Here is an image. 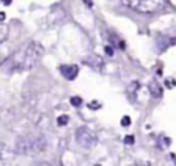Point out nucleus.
Listing matches in <instances>:
<instances>
[{"mask_svg":"<svg viewBox=\"0 0 176 166\" xmlns=\"http://www.w3.org/2000/svg\"><path fill=\"white\" fill-rule=\"evenodd\" d=\"M14 156V152L8 148L4 143H0V161H8Z\"/></svg>","mask_w":176,"mask_h":166,"instance_id":"8","label":"nucleus"},{"mask_svg":"<svg viewBox=\"0 0 176 166\" xmlns=\"http://www.w3.org/2000/svg\"><path fill=\"white\" fill-rule=\"evenodd\" d=\"M121 125L122 126H130L131 125V118L128 115H125V117H122L121 118Z\"/></svg>","mask_w":176,"mask_h":166,"instance_id":"13","label":"nucleus"},{"mask_svg":"<svg viewBox=\"0 0 176 166\" xmlns=\"http://www.w3.org/2000/svg\"><path fill=\"white\" fill-rule=\"evenodd\" d=\"M105 51H106V54H108V55H113V48H111L110 46H108V47H105Z\"/></svg>","mask_w":176,"mask_h":166,"instance_id":"15","label":"nucleus"},{"mask_svg":"<svg viewBox=\"0 0 176 166\" xmlns=\"http://www.w3.org/2000/svg\"><path fill=\"white\" fill-rule=\"evenodd\" d=\"M8 36V26L4 22H0V43H3Z\"/></svg>","mask_w":176,"mask_h":166,"instance_id":"9","label":"nucleus"},{"mask_svg":"<svg viewBox=\"0 0 176 166\" xmlns=\"http://www.w3.org/2000/svg\"><path fill=\"white\" fill-rule=\"evenodd\" d=\"M57 122H58L59 126H65V125H68V122H69V117L66 115V114L59 115V117H58V120H57Z\"/></svg>","mask_w":176,"mask_h":166,"instance_id":"11","label":"nucleus"},{"mask_svg":"<svg viewBox=\"0 0 176 166\" xmlns=\"http://www.w3.org/2000/svg\"><path fill=\"white\" fill-rule=\"evenodd\" d=\"M133 141H135V137H133V136H131V134H128V136H125V137H124V143H125V144H133Z\"/></svg>","mask_w":176,"mask_h":166,"instance_id":"14","label":"nucleus"},{"mask_svg":"<svg viewBox=\"0 0 176 166\" xmlns=\"http://www.w3.org/2000/svg\"><path fill=\"white\" fill-rule=\"evenodd\" d=\"M44 54V47L39 41H29L19 50H17L13 55L0 63L1 70L7 73L14 71H26L30 70L40 60Z\"/></svg>","mask_w":176,"mask_h":166,"instance_id":"1","label":"nucleus"},{"mask_svg":"<svg viewBox=\"0 0 176 166\" xmlns=\"http://www.w3.org/2000/svg\"><path fill=\"white\" fill-rule=\"evenodd\" d=\"M138 89H139V82H136V81H133L132 84L128 87V93L131 95V98H135V95H136V92H138Z\"/></svg>","mask_w":176,"mask_h":166,"instance_id":"10","label":"nucleus"},{"mask_svg":"<svg viewBox=\"0 0 176 166\" xmlns=\"http://www.w3.org/2000/svg\"><path fill=\"white\" fill-rule=\"evenodd\" d=\"M47 148L46 137L40 134H26L17 140L15 150L24 155H39Z\"/></svg>","mask_w":176,"mask_h":166,"instance_id":"2","label":"nucleus"},{"mask_svg":"<svg viewBox=\"0 0 176 166\" xmlns=\"http://www.w3.org/2000/svg\"><path fill=\"white\" fill-rule=\"evenodd\" d=\"M84 1V4H85V6H88V7H92V0H83Z\"/></svg>","mask_w":176,"mask_h":166,"instance_id":"16","label":"nucleus"},{"mask_svg":"<svg viewBox=\"0 0 176 166\" xmlns=\"http://www.w3.org/2000/svg\"><path fill=\"white\" fill-rule=\"evenodd\" d=\"M84 62H85L87 65H90L91 67H94L95 70H99V69H102V66H103V60H102L101 57H98V55L87 57L85 59H84Z\"/></svg>","mask_w":176,"mask_h":166,"instance_id":"6","label":"nucleus"},{"mask_svg":"<svg viewBox=\"0 0 176 166\" xmlns=\"http://www.w3.org/2000/svg\"><path fill=\"white\" fill-rule=\"evenodd\" d=\"M76 141L84 148H91L96 144L98 137L92 129L87 126H81L76 131Z\"/></svg>","mask_w":176,"mask_h":166,"instance_id":"4","label":"nucleus"},{"mask_svg":"<svg viewBox=\"0 0 176 166\" xmlns=\"http://www.w3.org/2000/svg\"><path fill=\"white\" fill-rule=\"evenodd\" d=\"M96 166H98V165H96Z\"/></svg>","mask_w":176,"mask_h":166,"instance_id":"22","label":"nucleus"},{"mask_svg":"<svg viewBox=\"0 0 176 166\" xmlns=\"http://www.w3.org/2000/svg\"><path fill=\"white\" fill-rule=\"evenodd\" d=\"M59 70H61V74L66 78V80H74L79 74V67L76 66V65H63V66L59 67Z\"/></svg>","mask_w":176,"mask_h":166,"instance_id":"5","label":"nucleus"},{"mask_svg":"<svg viewBox=\"0 0 176 166\" xmlns=\"http://www.w3.org/2000/svg\"><path fill=\"white\" fill-rule=\"evenodd\" d=\"M90 106H91V107H99V104H98V103H95V102H94V103H91Z\"/></svg>","mask_w":176,"mask_h":166,"instance_id":"19","label":"nucleus"},{"mask_svg":"<svg viewBox=\"0 0 176 166\" xmlns=\"http://www.w3.org/2000/svg\"><path fill=\"white\" fill-rule=\"evenodd\" d=\"M70 103H72V106H74V107H80L81 103H83V100H81V98H79V96H73V98H70Z\"/></svg>","mask_w":176,"mask_h":166,"instance_id":"12","label":"nucleus"},{"mask_svg":"<svg viewBox=\"0 0 176 166\" xmlns=\"http://www.w3.org/2000/svg\"><path fill=\"white\" fill-rule=\"evenodd\" d=\"M4 19H6V14L1 11V12H0V22H4Z\"/></svg>","mask_w":176,"mask_h":166,"instance_id":"17","label":"nucleus"},{"mask_svg":"<svg viewBox=\"0 0 176 166\" xmlns=\"http://www.w3.org/2000/svg\"><path fill=\"white\" fill-rule=\"evenodd\" d=\"M11 1H13V0H3V3L6 4V6H8V4L11 3Z\"/></svg>","mask_w":176,"mask_h":166,"instance_id":"18","label":"nucleus"},{"mask_svg":"<svg viewBox=\"0 0 176 166\" xmlns=\"http://www.w3.org/2000/svg\"><path fill=\"white\" fill-rule=\"evenodd\" d=\"M122 1L128 7L144 14L160 11L165 6V0H122Z\"/></svg>","mask_w":176,"mask_h":166,"instance_id":"3","label":"nucleus"},{"mask_svg":"<svg viewBox=\"0 0 176 166\" xmlns=\"http://www.w3.org/2000/svg\"><path fill=\"white\" fill-rule=\"evenodd\" d=\"M39 166H51V165H48V163H46V162H44V163H40Z\"/></svg>","mask_w":176,"mask_h":166,"instance_id":"20","label":"nucleus"},{"mask_svg":"<svg viewBox=\"0 0 176 166\" xmlns=\"http://www.w3.org/2000/svg\"><path fill=\"white\" fill-rule=\"evenodd\" d=\"M135 166H143V165H135ZM149 166H150V165H149Z\"/></svg>","mask_w":176,"mask_h":166,"instance_id":"21","label":"nucleus"},{"mask_svg":"<svg viewBox=\"0 0 176 166\" xmlns=\"http://www.w3.org/2000/svg\"><path fill=\"white\" fill-rule=\"evenodd\" d=\"M149 91H150L153 98H161L162 96V87L158 84L155 80L150 81V84H149Z\"/></svg>","mask_w":176,"mask_h":166,"instance_id":"7","label":"nucleus"}]
</instances>
